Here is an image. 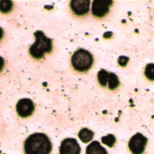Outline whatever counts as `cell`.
<instances>
[{
    "mask_svg": "<svg viewBox=\"0 0 154 154\" xmlns=\"http://www.w3.org/2000/svg\"><path fill=\"white\" fill-rule=\"evenodd\" d=\"M53 145L45 133H35L30 135L24 143L26 154H50Z\"/></svg>",
    "mask_w": 154,
    "mask_h": 154,
    "instance_id": "6da1fadb",
    "label": "cell"
},
{
    "mask_svg": "<svg viewBox=\"0 0 154 154\" xmlns=\"http://www.w3.org/2000/svg\"><path fill=\"white\" fill-rule=\"evenodd\" d=\"M35 42L29 48V53L34 59H42L45 53H50L53 49V41L46 37L43 32H35Z\"/></svg>",
    "mask_w": 154,
    "mask_h": 154,
    "instance_id": "7a4b0ae2",
    "label": "cell"
},
{
    "mask_svg": "<svg viewBox=\"0 0 154 154\" xmlns=\"http://www.w3.org/2000/svg\"><path fill=\"white\" fill-rule=\"evenodd\" d=\"M72 67L79 72H86L93 64V57L89 51L79 49L75 51L71 59Z\"/></svg>",
    "mask_w": 154,
    "mask_h": 154,
    "instance_id": "3957f363",
    "label": "cell"
},
{
    "mask_svg": "<svg viewBox=\"0 0 154 154\" xmlns=\"http://www.w3.org/2000/svg\"><path fill=\"white\" fill-rule=\"evenodd\" d=\"M147 143V138L142 133H137L129 141V149L133 154H143Z\"/></svg>",
    "mask_w": 154,
    "mask_h": 154,
    "instance_id": "277c9868",
    "label": "cell"
},
{
    "mask_svg": "<svg viewBox=\"0 0 154 154\" xmlns=\"http://www.w3.org/2000/svg\"><path fill=\"white\" fill-rule=\"evenodd\" d=\"M16 112L22 118H27L35 110L33 102L29 99H22L16 104Z\"/></svg>",
    "mask_w": 154,
    "mask_h": 154,
    "instance_id": "5b68a950",
    "label": "cell"
},
{
    "mask_svg": "<svg viewBox=\"0 0 154 154\" xmlns=\"http://www.w3.org/2000/svg\"><path fill=\"white\" fill-rule=\"evenodd\" d=\"M81 148L77 140L73 138L63 140L60 147V154H80Z\"/></svg>",
    "mask_w": 154,
    "mask_h": 154,
    "instance_id": "8992f818",
    "label": "cell"
},
{
    "mask_svg": "<svg viewBox=\"0 0 154 154\" xmlns=\"http://www.w3.org/2000/svg\"><path fill=\"white\" fill-rule=\"evenodd\" d=\"M113 3L111 0H95L92 5V12L96 17H103L109 11V7Z\"/></svg>",
    "mask_w": 154,
    "mask_h": 154,
    "instance_id": "52a82bcc",
    "label": "cell"
},
{
    "mask_svg": "<svg viewBox=\"0 0 154 154\" xmlns=\"http://www.w3.org/2000/svg\"><path fill=\"white\" fill-rule=\"evenodd\" d=\"M89 0H72L70 2V7L77 16H84L89 11Z\"/></svg>",
    "mask_w": 154,
    "mask_h": 154,
    "instance_id": "ba28073f",
    "label": "cell"
},
{
    "mask_svg": "<svg viewBox=\"0 0 154 154\" xmlns=\"http://www.w3.org/2000/svg\"><path fill=\"white\" fill-rule=\"evenodd\" d=\"M86 154H108V152L98 141H93L86 147Z\"/></svg>",
    "mask_w": 154,
    "mask_h": 154,
    "instance_id": "9c48e42d",
    "label": "cell"
},
{
    "mask_svg": "<svg viewBox=\"0 0 154 154\" xmlns=\"http://www.w3.org/2000/svg\"><path fill=\"white\" fill-rule=\"evenodd\" d=\"M94 136V133L87 128H83L78 133V137L85 143H87L91 141Z\"/></svg>",
    "mask_w": 154,
    "mask_h": 154,
    "instance_id": "30bf717a",
    "label": "cell"
},
{
    "mask_svg": "<svg viewBox=\"0 0 154 154\" xmlns=\"http://www.w3.org/2000/svg\"><path fill=\"white\" fill-rule=\"evenodd\" d=\"M108 87L109 89H116L117 87H119L120 82H119L118 76L113 72H109L108 77Z\"/></svg>",
    "mask_w": 154,
    "mask_h": 154,
    "instance_id": "8fae6325",
    "label": "cell"
},
{
    "mask_svg": "<svg viewBox=\"0 0 154 154\" xmlns=\"http://www.w3.org/2000/svg\"><path fill=\"white\" fill-rule=\"evenodd\" d=\"M13 3L9 0H2L0 1V12L2 13H8L12 10Z\"/></svg>",
    "mask_w": 154,
    "mask_h": 154,
    "instance_id": "7c38bea8",
    "label": "cell"
},
{
    "mask_svg": "<svg viewBox=\"0 0 154 154\" xmlns=\"http://www.w3.org/2000/svg\"><path fill=\"white\" fill-rule=\"evenodd\" d=\"M109 73L105 69H101L100 71H99L98 74H97V77H98V80L100 84L102 86H106L107 84V82H108V77H109Z\"/></svg>",
    "mask_w": 154,
    "mask_h": 154,
    "instance_id": "4fadbf2b",
    "label": "cell"
},
{
    "mask_svg": "<svg viewBox=\"0 0 154 154\" xmlns=\"http://www.w3.org/2000/svg\"><path fill=\"white\" fill-rule=\"evenodd\" d=\"M102 143L105 145L108 146L109 147H112L114 144L116 143V137L114 135L112 134H108L105 137H102Z\"/></svg>",
    "mask_w": 154,
    "mask_h": 154,
    "instance_id": "5bb4252c",
    "label": "cell"
},
{
    "mask_svg": "<svg viewBox=\"0 0 154 154\" xmlns=\"http://www.w3.org/2000/svg\"><path fill=\"white\" fill-rule=\"evenodd\" d=\"M145 75L148 79L154 81V64L149 63L145 68Z\"/></svg>",
    "mask_w": 154,
    "mask_h": 154,
    "instance_id": "9a60e30c",
    "label": "cell"
},
{
    "mask_svg": "<svg viewBox=\"0 0 154 154\" xmlns=\"http://www.w3.org/2000/svg\"><path fill=\"white\" fill-rule=\"evenodd\" d=\"M128 62H129V58L124 56H119V60H118V63L121 66H125L128 63Z\"/></svg>",
    "mask_w": 154,
    "mask_h": 154,
    "instance_id": "2e32d148",
    "label": "cell"
},
{
    "mask_svg": "<svg viewBox=\"0 0 154 154\" xmlns=\"http://www.w3.org/2000/svg\"><path fill=\"white\" fill-rule=\"evenodd\" d=\"M4 65H5V61H4V59L0 56V71H1V70L3 69Z\"/></svg>",
    "mask_w": 154,
    "mask_h": 154,
    "instance_id": "e0dca14e",
    "label": "cell"
},
{
    "mask_svg": "<svg viewBox=\"0 0 154 154\" xmlns=\"http://www.w3.org/2000/svg\"><path fill=\"white\" fill-rule=\"evenodd\" d=\"M4 35V32H3V29H2L1 27H0V40L2 39V37H3Z\"/></svg>",
    "mask_w": 154,
    "mask_h": 154,
    "instance_id": "ac0fdd59",
    "label": "cell"
}]
</instances>
